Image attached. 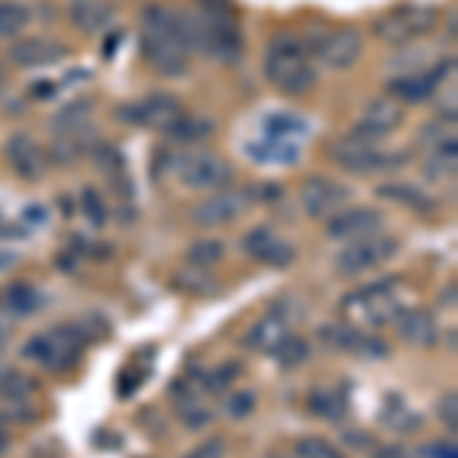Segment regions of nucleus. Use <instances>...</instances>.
<instances>
[{"instance_id": "obj_3", "label": "nucleus", "mask_w": 458, "mask_h": 458, "mask_svg": "<svg viewBox=\"0 0 458 458\" xmlns=\"http://www.w3.org/2000/svg\"><path fill=\"white\" fill-rule=\"evenodd\" d=\"M437 19L440 13L431 4H401L391 6L373 21V34L382 43H391V47H410L412 40L431 34Z\"/></svg>"}, {"instance_id": "obj_44", "label": "nucleus", "mask_w": 458, "mask_h": 458, "mask_svg": "<svg viewBox=\"0 0 458 458\" xmlns=\"http://www.w3.org/2000/svg\"><path fill=\"white\" fill-rule=\"evenodd\" d=\"M6 449H10V434L0 428V453H6Z\"/></svg>"}, {"instance_id": "obj_7", "label": "nucleus", "mask_w": 458, "mask_h": 458, "mask_svg": "<svg viewBox=\"0 0 458 458\" xmlns=\"http://www.w3.org/2000/svg\"><path fill=\"white\" fill-rule=\"evenodd\" d=\"M174 172L181 174L183 187L205 190V193H217V190L233 187L235 168L217 153H193V157L174 159Z\"/></svg>"}, {"instance_id": "obj_12", "label": "nucleus", "mask_w": 458, "mask_h": 458, "mask_svg": "<svg viewBox=\"0 0 458 458\" xmlns=\"http://www.w3.org/2000/svg\"><path fill=\"white\" fill-rule=\"evenodd\" d=\"M455 62L453 58H446V62H437L434 68L428 71H419V73H401V77H394L388 83V95L394 101H406V105H422V101L431 98L434 92L440 89L443 80L453 73Z\"/></svg>"}, {"instance_id": "obj_46", "label": "nucleus", "mask_w": 458, "mask_h": 458, "mask_svg": "<svg viewBox=\"0 0 458 458\" xmlns=\"http://www.w3.org/2000/svg\"><path fill=\"white\" fill-rule=\"evenodd\" d=\"M13 260H16L13 254H0V269H4V266H10Z\"/></svg>"}, {"instance_id": "obj_27", "label": "nucleus", "mask_w": 458, "mask_h": 458, "mask_svg": "<svg viewBox=\"0 0 458 458\" xmlns=\"http://www.w3.org/2000/svg\"><path fill=\"white\" fill-rule=\"evenodd\" d=\"M287 336V324L282 321V318H263L257 327H250V334L245 343L250 345V349H260V352H272L278 343Z\"/></svg>"}, {"instance_id": "obj_1", "label": "nucleus", "mask_w": 458, "mask_h": 458, "mask_svg": "<svg viewBox=\"0 0 458 458\" xmlns=\"http://www.w3.org/2000/svg\"><path fill=\"white\" fill-rule=\"evenodd\" d=\"M141 53L162 77H183L190 71V49L183 47L172 10L159 4L141 10Z\"/></svg>"}, {"instance_id": "obj_21", "label": "nucleus", "mask_w": 458, "mask_h": 458, "mask_svg": "<svg viewBox=\"0 0 458 458\" xmlns=\"http://www.w3.org/2000/svg\"><path fill=\"white\" fill-rule=\"evenodd\" d=\"M114 13H110L107 4H98V0H77L71 6V21L73 28H80L83 34H101L110 25Z\"/></svg>"}, {"instance_id": "obj_24", "label": "nucleus", "mask_w": 458, "mask_h": 458, "mask_svg": "<svg viewBox=\"0 0 458 458\" xmlns=\"http://www.w3.org/2000/svg\"><path fill=\"white\" fill-rule=\"evenodd\" d=\"M165 135L177 144H199V141H208V138L214 135V123L205 120V116L183 114L181 120L165 131Z\"/></svg>"}, {"instance_id": "obj_30", "label": "nucleus", "mask_w": 458, "mask_h": 458, "mask_svg": "<svg viewBox=\"0 0 458 458\" xmlns=\"http://www.w3.org/2000/svg\"><path fill=\"white\" fill-rule=\"evenodd\" d=\"M31 388H34V382H28L19 370L0 367V397H4V401H10V403L25 401V397L31 394Z\"/></svg>"}, {"instance_id": "obj_37", "label": "nucleus", "mask_w": 458, "mask_h": 458, "mask_svg": "<svg viewBox=\"0 0 458 458\" xmlns=\"http://www.w3.org/2000/svg\"><path fill=\"white\" fill-rule=\"evenodd\" d=\"M80 205H83V214L92 220L95 226H101L107 220V208H105V199L98 196V190L86 187L83 196H80Z\"/></svg>"}, {"instance_id": "obj_40", "label": "nucleus", "mask_w": 458, "mask_h": 458, "mask_svg": "<svg viewBox=\"0 0 458 458\" xmlns=\"http://www.w3.org/2000/svg\"><path fill=\"white\" fill-rule=\"evenodd\" d=\"M224 453H226V443L220 437H214L208 443H202V446H196L187 458H224Z\"/></svg>"}, {"instance_id": "obj_4", "label": "nucleus", "mask_w": 458, "mask_h": 458, "mask_svg": "<svg viewBox=\"0 0 458 458\" xmlns=\"http://www.w3.org/2000/svg\"><path fill=\"white\" fill-rule=\"evenodd\" d=\"M83 345H86V330L73 327V324H62L53 334L34 336L31 343H25L21 358L47 364L53 370H71L80 360V354H83Z\"/></svg>"}, {"instance_id": "obj_22", "label": "nucleus", "mask_w": 458, "mask_h": 458, "mask_svg": "<svg viewBox=\"0 0 458 458\" xmlns=\"http://www.w3.org/2000/svg\"><path fill=\"white\" fill-rule=\"evenodd\" d=\"M376 193H379L382 199H391V202H397V205H406V208H412V211H425V214L434 211V199L428 193H422L419 187H412V183L391 181V183L376 187Z\"/></svg>"}, {"instance_id": "obj_39", "label": "nucleus", "mask_w": 458, "mask_h": 458, "mask_svg": "<svg viewBox=\"0 0 458 458\" xmlns=\"http://www.w3.org/2000/svg\"><path fill=\"white\" fill-rule=\"evenodd\" d=\"M354 352L364 354V358H376V360L388 358V345L382 343L379 336H370V334H360V339H358V349H354Z\"/></svg>"}, {"instance_id": "obj_9", "label": "nucleus", "mask_w": 458, "mask_h": 458, "mask_svg": "<svg viewBox=\"0 0 458 458\" xmlns=\"http://www.w3.org/2000/svg\"><path fill=\"white\" fill-rule=\"evenodd\" d=\"M257 199V190L250 187H226V190H217L214 196H208L205 202H199L193 208V224L199 226H224V224H233L245 214Z\"/></svg>"}, {"instance_id": "obj_47", "label": "nucleus", "mask_w": 458, "mask_h": 458, "mask_svg": "<svg viewBox=\"0 0 458 458\" xmlns=\"http://www.w3.org/2000/svg\"><path fill=\"white\" fill-rule=\"evenodd\" d=\"M6 86V68H4V62H0V89Z\"/></svg>"}, {"instance_id": "obj_16", "label": "nucleus", "mask_w": 458, "mask_h": 458, "mask_svg": "<svg viewBox=\"0 0 458 458\" xmlns=\"http://www.w3.org/2000/svg\"><path fill=\"white\" fill-rule=\"evenodd\" d=\"M382 224H386V217L376 208H343L327 220V235L334 242H358L376 235Z\"/></svg>"}, {"instance_id": "obj_36", "label": "nucleus", "mask_w": 458, "mask_h": 458, "mask_svg": "<svg viewBox=\"0 0 458 458\" xmlns=\"http://www.w3.org/2000/svg\"><path fill=\"white\" fill-rule=\"evenodd\" d=\"M239 373H242V364H220L217 370H211V373H205V379H202V386L208 388V391H224L226 386H233L235 379H239Z\"/></svg>"}, {"instance_id": "obj_15", "label": "nucleus", "mask_w": 458, "mask_h": 458, "mask_svg": "<svg viewBox=\"0 0 458 458\" xmlns=\"http://www.w3.org/2000/svg\"><path fill=\"white\" fill-rule=\"evenodd\" d=\"M401 123H403L401 101H394L388 95V98H373L370 105L364 107V114H360V120L352 131L367 138V141H382V138L391 135Z\"/></svg>"}, {"instance_id": "obj_19", "label": "nucleus", "mask_w": 458, "mask_h": 458, "mask_svg": "<svg viewBox=\"0 0 458 458\" xmlns=\"http://www.w3.org/2000/svg\"><path fill=\"white\" fill-rule=\"evenodd\" d=\"M394 324H397V334L410 345H416V349H434V345H437V336H440L437 321H434L425 309H401Z\"/></svg>"}, {"instance_id": "obj_32", "label": "nucleus", "mask_w": 458, "mask_h": 458, "mask_svg": "<svg viewBox=\"0 0 458 458\" xmlns=\"http://www.w3.org/2000/svg\"><path fill=\"white\" fill-rule=\"evenodd\" d=\"M269 354H272V358H276L282 367H297V364H302V360L309 358V343H306V339H297V336L287 334V336L282 339V343H278Z\"/></svg>"}, {"instance_id": "obj_48", "label": "nucleus", "mask_w": 458, "mask_h": 458, "mask_svg": "<svg viewBox=\"0 0 458 458\" xmlns=\"http://www.w3.org/2000/svg\"><path fill=\"white\" fill-rule=\"evenodd\" d=\"M34 458H53V453H47V449H37Z\"/></svg>"}, {"instance_id": "obj_8", "label": "nucleus", "mask_w": 458, "mask_h": 458, "mask_svg": "<svg viewBox=\"0 0 458 458\" xmlns=\"http://www.w3.org/2000/svg\"><path fill=\"white\" fill-rule=\"evenodd\" d=\"M116 116L129 125H144V129H153V131H168L183 116V105L172 92H153L141 101L123 105L116 110Z\"/></svg>"}, {"instance_id": "obj_20", "label": "nucleus", "mask_w": 458, "mask_h": 458, "mask_svg": "<svg viewBox=\"0 0 458 458\" xmlns=\"http://www.w3.org/2000/svg\"><path fill=\"white\" fill-rule=\"evenodd\" d=\"M92 147V129H77V131H64V135H55L53 147H49V159L55 165H73L83 153Z\"/></svg>"}, {"instance_id": "obj_26", "label": "nucleus", "mask_w": 458, "mask_h": 458, "mask_svg": "<svg viewBox=\"0 0 458 458\" xmlns=\"http://www.w3.org/2000/svg\"><path fill=\"white\" fill-rule=\"evenodd\" d=\"M89 116H92V101H71L64 105L58 114L49 120L53 125V135H64V131H77V129H86L89 125Z\"/></svg>"}, {"instance_id": "obj_42", "label": "nucleus", "mask_w": 458, "mask_h": 458, "mask_svg": "<svg viewBox=\"0 0 458 458\" xmlns=\"http://www.w3.org/2000/svg\"><path fill=\"white\" fill-rule=\"evenodd\" d=\"M440 419L446 422L449 431H455L458 428V406H455V394H446L440 401Z\"/></svg>"}, {"instance_id": "obj_41", "label": "nucleus", "mask_w": 458, "mask_h": 458, "mask_svg": "<svg viewBox=\"0 0 458 458\" xmlns=\"http://www.w3.org/2000/svg\"><path fill=\"white\" fill-rule=\"evenodd\" d=\"M419 458H458V453H455V443L437 440V443H428L422 453H419Z\"/></svg>"}, {"instance_id": "obj_11", "label": "nucleus", "mask_w": 458, "mask_h": 458, "mask_svg": "<svg viewBox=\"0 0 458 458\" xmlns=\"http://www.w3.org/2000/svg\"><path fill=\"white\" fill-rule=\"evenodd\" d=\"M397 254V242L386 239V235H367V239L349 242V248L336 257L339 276H360V272L373 269V266L391 260Z\"/></svg>"}, {"instance_id": "obj_34", "label": "nucleus", "mask_w": 458, "mask_h": 458, "mask_svg": "<svg viewBox=\"0 0 458 458\" xmlns=\"http://www.w3.org/2000/svg\"><path fill=\"white\" fill-rule=\"evenodd\" d=\"M293 453H297V458H343V453H339L334 443H327V440H321V437H302V440H297Z\"/></svg>"}, {"instance_id": "obj_28", "label": "nucleus", "mask_w": 458, "mask_h": 458, "mask_svg": "<svg viewBox=\"0 0 458 458\" xmlns=\"http://www.w3.org/2000/svg\"><path fill=\"white\" fill-rule=\"evenodd\" d=\"M31 21V10L19 0H0V37H16Z\"/></svg>"}, {"instance_id": "obj_17", "label": "nucleus", "mask_w": 458, "mask_h": 458, "mask_svg": "<svg viewBox=\"0 0 458 458\" xmlns=\"http://www.w3.org/2000/svg\"><path fill=\"white\" fill-rule=\"evenodd\" d=\"M242 250H245L248 257H254V260L266 263V266H276V269H284V266H291L293 257H297L293 245H287L284 239H278V235L272 233L269 226L250 229L245 239H242Z\"/></svg>"}, {"instance_id": "obj_35", "label": "nucleus", "mask_w": 458, "mask_h": 458, "mask_svg": "<svg viewBox=\"0 0 458 458\" xmlns=\"http://www.w3.org/2000/svg\"><path fill=\"white\" fill-rule=\"evenodd\" d=\"M174 287H177V291H183V293H196V297H208V293L217 291V284H214L202 269H199L196 276H190V272L177 276L174 278Z\"/></svg>"}, {"instance_id": "obj_6", "label": "nucleus", "mask_w": 458, "mask_h": 458, "mask_svg": "<svg viewBox=\"0 0 458 458\" xmlns=\"http://www.w3.org/2000/svg\"><path fill=\"white\" fill-rule=\"evenodd\" d=\"M343 309L354 318H360L364 324L382 327V324H394V318L401 315V300L394 293V282H379V284H367L360 291L349 293L343 300Z\"/></svg>"}, {"instance_id": "obj_25", "label": "nucleus", "mask_w": 458, "mask_h": 458, "mask_svg": "<svg viewBox=\"0 0 458 458\" xmlns=\"http://www.w3.org/2000/svg\"><path fill=\"white\" fill-rule=\"evenodd\" d=\"M306 135H309V123L293 114H272L269 120H266V138H269V141L293 144L297 138H306Z\"/></svg>"}, {"instance_id": "obj_13", "label": "nucleus", "mask_w": 458, "mask_h": 458, "mask_svg": "<svg viewBox=\"0 0 458 458\" xmlns=\"http://www.w3.org/2000/svg\"><path fill=\"white\" fill-rule=\"evenodd\" d=\"M315 55L324 68L330 71H349L358 64V58L364 55V37L358 28H339V31L327 34L315 47Z\"/></svg>"}, {"instance_id": "obj_5", "label": "nucleus", "mask_w": 458, "mask_h": 458, "mask_svg": "<svg viewBox=\"0 0 458 458\" xmlns=\"http://www.w3.org/2000/svg\"><path fill=\"white\" fill-rule=\"evenodd\" d=\"M330 159L336 162L339 168L354 174H367V172H379V168H391V165H403V153H382L379 141H367V138L354 135V131H345L343 138H336L330 144Z\"/></svg>"}, {"instance_id": "obj_29", "label": "nucleus", "mask_w": 458, "mask_h": 458, "mask_svg": "<svg viewBox=\"0 0 458 458\" xmlns=\"http://www.w3.org/2000/svg\"><path fill=\"white\" fill-rule=\"evenodd\" d=\"M226 254V245L217 239H202L196 242V245H190L187 250V260L196 266V269H211V266H217L220 260H224Z\"/></svg>"}, {"instance_id": "obj_43", "label": "nucleus", "mask_w": 458, "mask_h": 458, "mask_svg": "<svg viewBox=\"0 0 458 458\" xmlns=\"http://www.w3.org/2000/svg\"><path fill=\"white\" fill-rule=\"evenodd\" d=\"M40 86H34V95L37 98H47V95H53L55 92V83H49V80H37Z\"/></svg>"}, {"instance_id": "obj_45", "label": "nucleus", "mask_w": 458, "mask_h": 458, "mask_svg": "<svg viewBox=\"0 0 458 458\" xmlns=\"http://www.w3.org/2000/svg\"><path fill=\"white\" fill-rule=\"evenodd\" d=\"M6 339H10V330H6V321L0 318V345H4Z\"/></svg>"}, {"instance_id": "obj_33", "label": "nucleus", "mask_w": 458, "mask_h": 458, "mask_svg": "<svg viewBox=\"0 0 458 458\" xmlns=\"http://www.w3.org/2000/svg\"><path fill=\"white\" fill-rule=\"evenodd\" d=\"M309 410L321 419H339L345 410V403L330 394V391H312V394H309Z\"/></svg>"}, {"instance_id": "obj_10", "label": "nucleus", "mask_w": 458, "mask_h": 458, "mask_svg": "<svg viewBox=\"0 0 458 458\" xmlns=\"http://www.w3.org/2000/svg\"><path fill=\"white\" fill-rule=\"evenodd\" d=\"M352 202V190L345 183L334 181V177H309L300 187V208L309 214L312 220H324L334 217L343 208H349Z\"/></svg>"}, {"instance_id": "obj_18", "label": "nucleus", "mask_w": 458, "mask_h": 458, "mask_svg": "<svg viewBox=\"0 0 458 458\" xmlns=\"http://www.w3.org/2000/svg\"><path fill=\"white\" fill-rule=\"evenodd\" d=\"M6 162H10L13 172L21 181H37V177L47 172V153H43V147L28 131L10 135V141H6Z\"/></svg>"}, {"instance_id": "obj_31", "label": "nucleus", "mask_w": 458, "mask_h": 458, "mask_svg": "<svg viewBox=\"0 0 458 458\" xmlns=\"http://www.w3.org/2000/svg\"><path fill=\"white\" fill-rule=\"evenodd\" d=\"M6 309L13 315H31L40 309V293L34 291L31 284H13L6 291Z\"/></svg>"}, {"instance_id": "obj_2", "label": "nucleus", "mask_w": 458, "mask_h": 458, "mask_svg": "<svg viewBox=\"0 0 458 458\" xmlns=\"http://www.w3.org/2000/svg\"><path fill=\"white\" fill-rule=\"evenodd\" d=\"M263 73L287 98H302L318 86V71L309 62L306 43L293 34H278L263 58Z\"/></svg>"}, {"instance_id": "obj_23", "label": "nucleus", "mask_w": 458, "mask_h": 458, "mask_svg": "<svg viewBox=\"0 0 458 458\" xmlns=\"http://www.w3.org/2000/svg\"><path fill=\"white\" fill-rule=\"evenodd\" d=\"M248 157L263 165H297L300 159V147L297 144H284V141H260V144H248Z\"/></svg>"}, {"instance_id": "obj_14", "label": "nucleus", "mask_w": 458, "mask_h": 458, "mask_svg": "<svg viewBox=\"0 0 458 458\" xmlns=\"http://www.w3.org/2000/svg\"><path fill=\"white\" fill-rule=\"evenodd\" d=\"M68 55H71L68 43L53 40V37H25V40H16L10 47V62L25 71L49 68V64L64 62Z\"/></svg>"}, {"instance_id": "obj_38", "label": "nucleus", "mask_w": 458, "mask_h": 458, "mask_svg": "<svg viewBox=\"0 0 458 458\" xmlns=\"http://www.w3.org/2000/svg\"><path fill=\"white\" fill-rule=\"evenodd\" d=\"M254 406H257L254 391H239V394L226 397V416L245 419V416H250V410H254Z\"/></svg>"}]
</instances>
